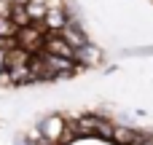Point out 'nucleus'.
Returning <instances> with one entry per match:
<instances>
[{
  "label": "nucleus",
  "mask_w": 153,
  "mask_h": 145,
  "mask_svg": "<svg viewBox=\"0 0 153 145\" xmlns=\"http://www.w3.org/2000/svg\"><path fill=\"white\" fill-rule=\"evenodd\" d=\"M102 59L70 0H0V89L67 81Z\"/></svg>",
  "instance_id": "f257e3e1"
},
{
  "label": "nucleus",
  "mask_w": 153,
  "mask_h": 145,
  "mask_svg": "<svg viewBox=\"0 0 153 145\" xmlns=\"http://www.w3.org/2000/svg\"><path fill=\"white\" fill-rule=\"evenodd\" d=\"M13 145H153V132L108 108H62L32 118Z\"/></svg>",
  "instance_id": "f03ea898"
}]
</instances>
